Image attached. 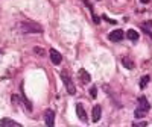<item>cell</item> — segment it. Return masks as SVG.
<instances>
[{"mask_svg":"<svg viewBox=\"0 0 152 127\" xmlns=\"http://www.w3.org/2000/svg\"><path fill=\"white\" fill-rule=\"evenodd\" d=\"M0 55H2V50H0Z\"/></svg>","mask_w":152,"mask_h":127,"instance_id":"ac0fdd59","label":"cell"},{"mask_svg":"<svg viewBox=\"0 0 152 127\" xmlns=\"http://www.w3.org/2000/svg\"><path fill=\"white\" fill-rule=\"evenodd\" d=\"M151 109V106H149V103H148V100L145 98V97H140L138 98V106H137V109H135V112H134V115L137 117V118H142V117H145L146 115V112Z\"/></svg>","mask_w":152,"mask_h":127,"instance_id":"6da1fadb","label":"cell"},{"mask_svg":"<svg viewBox=\"0 0 152 127\" xmlns=\"http://www.w3.org/2000/svg\"><path fill=\"white\" fill-rule=\"evenodd\" d=\"M90 94H91V97H93V98H96V97H97V88H94V86H93V88H91V91H90Z\"/></svg>","mask_w":152,"mask_h":127,"instance_id":"5bb4252c","label":"cell"},{"mask_svg":"<svg viewBox=\"0 0 152 127\" xmlns=\"http://www.w3.org/2000/svg\"><path fill=\"white\" fill-rule=\"evenodd\" d=\"M134 126H140V127H146V126H148V123H145V121H143V123H134Z\"/></svg>","mask_w":152,"mask_h":127,"instance_id":"2e32d148","label":"cell"},{"mask_svg":"<svg viewBox=\"0 0 152 127\" xmlns=\"http://www.w3.org/2000/svg\"><path fill=\"white\" fill-rule=\"evenodd\" d=\"M76 113H78V117H79L81 121H87V112H85V109H84V106L81 103L76 105Z\"/></svg>","mask_w":152,"mask_h":127,"instance_id":"52a82bcc","label":"cell"},{"mask_svg":"<svg viewBox=\"0 0 152 127\" xmlns=\"http://www.w3.org/2000/svg\"><path fill=\"white\" fill-rule=\"evenodd\" d=\"M100 113H102V109H100V106H94L93 108V121L97 123L100 120Z\"/></svg>","mask_w":152,"mask_h":127,"instance_id":"30bf717a","label":"cell"},{"mask_svg":"<svg viewBox=\"0 0 152 127\" xmlns=\"http://www.w3.org/2000/svg\"><path fill=\"white\" fill-rule=\"evenodd\" d=\"M61 79H62V82H64V85H66V88H67V92L72 94V95L76 94V88H75L72 79L67 76V73H62V74H61Z\"/></svg>","mask_w":152,"mask_h":127,"instance_id":"3957f363","label":"cell"},{"mask_svg":"<svg viewBox=\"0 0 152 127\" xmlns=\"http://www.w3.org/2000/svg\"><path fill=\"white\" fill-rule=\"evenodd\" d=\"M79 77H81V80H82V82H85V83L91 80L90 74H88V73H87V71H85L84 68H81V70H79Z\"/></svg>","mask_w":152,"mask_h":127,"instance_id":"7c38bea8","label":"cell"},{"mask_svg":"<svg viewBox=\"0 0 152 127\" xmlns=\"http://www.w3.org/2000/svg\"><path fill=\"white\" fill-rule=\"evenodd\" d=\"M50 61H52L53 64H55V65H59V64H61V61H62V56H61V53L58 52V50H55V48H52V50H50Z\"/></svg>","mask_w":152,"mask_h":127,"instance_id":"5b68a950","label":"cell"},{"mask_svg":"<svg viewBox=\"0 0 152 127\" xmlns=\"http://www.w3.org/2000/svg\"><path fill=\"white\" fill-rule=\"evenodd\" d=\"M123 36H125L123 30L117 29V30H114V32H111V33H110V40H111V41L119 43V41H122V40H123Z\"/></svg>","mask_w":152,"mask_h":127,"instance_id":"8992f818","label":"cell"},{"mask_svg":"<svg viewBox=\"0 0 152 127\" xmlns=\"http://www.w3.org/2000/svg\"><path fill=\"white\" fill-rule=\"evenodd\" d=\"M44 121H46V126L49 127H52L55 124V112L52 109H47L44 112Z\"/></svg>","mask_w":152,"mask_h":127,"instance_id":"277c9868","label":"cell"},{"mask_svg":"<svg viewBox=\"0 0 152 127\" xmlns=\"http://www.w3.org/2000/svg\"><path fill=\"white\" fill-rule=\"evenodd\" d=\"M149 76H145V77L142 79V82H140V88H142V89H145V88H146V85L149 83Z\"/></svg>","mask_w":152,"mask_h":127,"instance_id":"4fadbf2b","label":"cell"},{"mask_svg":"<svg viewBox=\"0 0 152 127\" xmlns=\"http://www.w3.org/2000/svg\"><path fill=\"white\" fill-rule=\"evenodd\" d=\"M126 38L131 40V41H137L138 40V32L134 30V29H129L128 32H126Z\"/></svg>","mask_w":152,"mask_h":127,"instance_id":"8fae6325","label":"cell"},{"mask_svg":"<svg viewBox=\"0 0 152 127\" xmlns=\"http://www.w3.org/2000/svg\"><path fill=\"white\" fill-rule=\"evenodd\" d=\"M20 27L24 33H41L43 32V27L40 24H37L34 21H28V23H23L20 24Z\"/></svg>","mask_w":152,"mask_h":127,"instance_id":"7a4b0ae2","label":"cell"},{"mask_svg":"<svg viewBox=\"0 0 152 127\" xmlns=\"http://www.w3.org/2000/svg\"><path fill=\"white\" fill-rule=\"evenodd\" d=\"M122 64H123V67L128 68V70H132V68H134V62H132L128 56H123V58H122Z\"/></svg>","mask_w":152,"mask_h":127,"instance_id":"9c48e42d","label":"cell"},{"mask_svg":"<svg viewBox=\"0 0 152 127\" xmlns=\"http://www.w3.org/2000/svg\"><path fill=\"white\" fill-rule=\"evenodd\" d=\"M0 126H3V127H18L20 124L17 121L9 120V118H3V120H0Z\"/></svg>","mask_w":152,"mask_h":127,"instance_id":"ba28073f","label":"cell"},{"mask_svg":"<svg viewBox=\"0 0 152 127\" xmlns=\"http://www.w3.org/2000/svg\"><path fill=\"white\" fill-rule=\"evenodd\" d=\"M34 52H35V53H38V55H44V50H43V48H38V47H35V48H34Z\"/></svg>","mask_w":152,"mask_h":127,"instance_id":"9a60e30c","label":"cell"},{"mask_svg":"<svg viewBox=\"0 0 152 127\" xmlns=\"http://www.w3.org/2000/svg\"><path fill=\"white\" fill-rule=\"evenodd\" d=\"M142 3H149V0H140Z\"/></svg>","mask_w":152,"mask_h":127,"instance_id":"e0dca14e","label":"cell"}]
</instances>
